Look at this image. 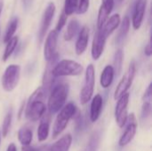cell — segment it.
<instances>
[{
  "label": "cell",
  "mask_w": 152,
  "mask_h": 151,
  "mask_svg": "<svg viewBox=\"0 0 152 151\" xmlns=\"http://www.w3.org/2000/svg\"><path fill=\"white\" fill-rule=\"evenodd\" d=\"M34 0H22V4H23V8L28 11L29 10V8L31 7L32 4H33Z\"/></svg>",
  "instance_id": "obj_35"
},
{
  "label": "cell",
  "mask_w": 152,
  "mask_h": 151,
  "mask_svg": "<svg viewBox=\"0 0 152 151\" xmlns=\"http://www.w3.org/2000/svg\"><path fill=\"white\" fill-rule=\"evenodd\" d=\"M88 41H89V28L85 26L80 29L77 40L76 42L75 51L77 55H82L86 52L88 45Z\"/></svg>",
  "instance_id": "obj_15"
},
{
  "label": "cell",
  "mask_w": 152,
  "mask_h": 151,
  "mask_svg": "<svg viewBox=\"0 0 152 151\" xmlns=\"http://www.w3.org/2000/svg\"><path fill=\"white\" fill-rule=\"evenodd\" d=\"M6 151H17V148H16V146H15V144L14 143H10L9 145H8V147H7V150Z\"/></svg>",
  "instance_id": "obj_37"
},
{
  "label": "cell",
  "mask_w": 152,
  "mask_h": 151,
  "mask_svg": "<svg viewBox=\"0 0 152 151\" xmlns=\"http://www.w3.org/2000/svg\"><path fill=\"white\" fill-rule=\"evenodd\" d=\"M1 141H2V135H1V132H0V146H1Z\"/></svg>",
  "instance_id": "obj_41"
},
{
  "label": "cell",
  "mask_w": 152,
  "mask_h": 151,
  "mask_svg": "<svg viewBox=\"0 0 152 151\" xmlns=\"http://www.w3.org/2000/svg\"><path fill=\"white\" fill-rule=\"evenodd\" d=\"M80 28V23L76 19H72L67 27L66 32L64 34V40L65 41H71L74 36L77 35V33L78 32Z\"/></svg>",
  "instance_id": "obj_21"
},
{
  "label": "cell",
  "mask_w": 152,
  "mask_h": 151,
  "mask_svg": "<svg viewBox=\"0 0 152 151\" xmlns=\"http://www.w3.org/2000/svg\"><path fill=\"white\" fill-rule=\"evenodd\" d=\"M129 98L130 93H126L124 95H122L117 102L116 108H115V120L118 127L123 128L127 121L128 117V103H129Z\"/></svg>",
  "instance_id": "obj_8"
},
{
  "label": "cell",
  "mask_w": 152,
  "mask_h": 151,
  "mask_svg": "<svg viewBox=\"0 0 152 151\" xmlns=\"http://www.w3.org/2000/svg\"><path fill=\"white\" fill-rule=\"evenodd\" d=\"M3 7H4V0H0V15H1Z\"/></svg>",
  "instance_id": "obj_40"
},
{
  "label": "cell",
  "mask_w": 152,
  "mask_h": 151,
  "mask_svg": "<svg viewBox=\"0 0 152 151\" xmlns=\"http://www.w3.org/2000/svg\"><path fill=\"white\" fill-rule=\"evenodd\" d=\"M113 1H114V4H116L117 5H120L124 2V0H113Z\"/></svg>",
  "instance_id": "obj_39"
},
{
  "label": "cell",
  "mask_w": 152,
  "mask_h": 151,
  "mask_svg": "<svg viewBox=\"0 0 152 151\" xmlns=\"http://www.w3.org/2000/svg\"><path fill=\"white\" fill-rule=\"evenodd\" d=\"M12 110H10L4 117V120H3V124H2V129H1V135L2 137L5 138L9 132H10V128L12 125Z\"/></svg>",
  "instance_id": "obj_27"
},
{
  "label": "cell",
  "mask_w": 152,
  "mask_h": 151,
  "mask_svg": "<svg viewBox=\"0 0 152 151\" xmlns=\"http://www.w3.org/2000/svg\"><path fill=\"white\" fill-rule=\"evenodd\" d=\"M120 22H121L120 15L118 13H115L110 19H108L106 20V22L104 23V25L101 28L107 35V36H109L113 31H115L119 27Z\"/></svg>",
  "instance_id": "obj_19"
},
{
  "label": "cell",
  "mask_w": 152,
  "mask_h": 151,
  "mask_svg": "<svg viewBox=\"0 0 152 151\" xmlns=\"http://www.w3.org/2000/svg\"><path fill=\"white\" fill-rule=\"evenodd\" d=\"M103 106V99L101 94H96L93 97L90 106V120L92 123L96 122L102 113Z\"/></svg>",
  "instance_id": "obj_16"
},
{
  "label": "cell",
  "mask_w": 152,
  "mask_h": 151,
  "mask_svg": "<svg viewBox=\"0 0 152 151\" xmlns=\"http://www.w3.org/2000/svg\"><path fill=\"white\" fill-rule=\"evenodd\" d=\"M114 77H115V71H114V69L111 65H107L102 74H101V77H100V84H101V86L104 89H107L109 88L113 80H114Z\"/></svg>",
  "instance_id": "obj_17"
},
{
  "label": "cell",
  "mask_w": 152,
  "mask_h": 151,
  "mask_svg": "<svg viewBox=\"0 0 152 151\" xmlns=\"http://www.w3.org/2000/svg\"><path fill=\"white\" fill-rule=\"evenodd\" d=\"M100 133L98 132H95L92 134L88 145H87V149L88 151H96L98 146H99V142H100Z\"/></svg>",
  "instance_id": "obj_30"
},
{
  "label": "cell",
  "mask_w": 152,
  "mask_h": 151,
  "mask_svg": "<svg viewBox=\"0 0 152 151\" xmlns=\"http://www.w3.org/2000/svg\"><path fill=\"white\" fill-rule=\"evenodd\" d=\"M83 66L73 60H61L57 62L52 69V75L53 77H77L83 73Z\"/></svg>",
  "instance_id": "obj_4"
},
{
  "label": "cell",
  "mask_w": 152,
  "mask_h": 151,
  "mask_svg": "<svg viewBox=\"0 0 152 151\" xmlns=\"http://www.w3.org/2000/svg\"><path fill=\"white\" fill-rule=\"evenodd\" d=\"M95 85V69L93 64H89L86 69L85 83L80 92V103L82 105L86 104L91 101Z\"/></svg>",
  "instance_id": "obj_5"
},
{
  "label": "cell",
  "mask_w": 152,
  "mask_h": 151,
  "mask_svg": "<svg viewBox=\"0 0 152 151\" xmlns=\"http://www.w3.org/2000/svg\"><path fill=\"white\" fill-rule=\"evenodd\" d=\"M18 24H19V20L17 17H13L10 20L8 25H7V28H6V30H5V33H4V43H7L12 37H13L14 36V33L16 32V29L18 28Z\"/></svg>",
  "instance_id": "obj_23"
},
{
  "label": "cell",
  "mask_w": 152,
  "mask_h": 151,
  "mask_svg": "<svg viewBox=\"0 0 152 151\" xmlns=\"http://www.w3.org/2000/svg\"><path fill=\"white\" fill-rule=\"evenodd\" d=\"M55 10H56V7H55L54 4L53 2H50L44 11V13L42 15L41 23H40L39 31H38L39 43H42L45 36V34H46V32H47L50 25H51V22L53 20V18L54 16Z\"/></svg>",
  "instance_id": "obj_10"
},
{
  "label": "cell",
  "mask_w": 152,
  "mask_h": 151,
  "mask_svg": "<svg viewBox=\"0 0 152 151\" xmlns=\"http://www.w3.org/2000/svg\"><path fill=\"white\" fill-rule=\"evenodd\" d=\"M90 4V0H79L77 7V14H84L87 12Z\"/></svg>",
  "instance_id": "obj_31"
},
{
  "label": "cell",
  "mask_w": 152,
  "mask_h": 151,
  "mask_svg": "<svg viewBox=\"0 0 152 151\" xmlns=\"http://www.w3.org/2000/svg\"><path fill=\"white\" fill-rule=\"evenodd\" d=\"M137 125L138 123H137L135 115L134 113H131L130 115H128L127 121L126 124V130L118 141V145L120 147H126L127 144H129L133 141L137 131Z\"/></svg>",
  "instance_id": "obj_9"
},
{
  "label": "cell",
  "mask_w": 152,
  "mask_h": 151,
  "mask_svg": "<svg viewBox=\"0 0 152 151\" xmlns=\"http://www.w3.org/2000/svg\"><path fill=\"white\" fill-rule=\"evenodd\" d=\"M69 87L66 83L58 82L50 91L47 108L50 115L58 113L64 106L68 99Z\"/></svg>",
  "instance_id": "obj_2"
},
{
  "label": "cell",
  "mask_w": 152,
  "mask_h": 151,
  "mask_svg": "<svg viewBox=\"0 0 152 151\" xmlns=\"http://www.w3.org/2000/svg\"><path fill=\"white\" fill-rule=\"evenodd\" d=\"M72 144V136L68 133L54 142L48 151H69Z\"/></svg>",
  "instance_id": "obj_18"
},
{
  "label": "cell",
  "mask_w": 152,
  "mask_h": 151,
  "mask_svg": "<svg viewBox=\"0 0 152 151\" xmlns=\"http://www.w3.org/2000/svg\"><path fill=\"white\" fill-rule=\"evenodd\" d=\"M18 140L22 146H29L32 139H33V133L29 128L22 127L18 131Z\"/></svg>",
  "instance_id": "obj_22"
},
{
  "label": "cell",
  "mask_w": 152,
  "mask_h": 151,
  "mask_svg": "<svg viewBox=\"0 0 152 151\" xmlns=\"http://www.w3.org/2000/svg\"><path fill=\"white\" fill-rule=\"evenodd\" d=\"M152 99V84L151 83L148 86V88L146 89L143 97H142V101H151Z\"/></svg>",
  "instance_id": "obj_33"
},
{
  "label": "cell",
  "mask_w": 152,
  "mask_h": 151,
  "mask_svg": "<svg viewBox=\"0 0 152 151\" xmlns=\"http://www.w3.org/2000/svg\"><path fill=\"white\" fill-rule=\"evenodd\" d=\"M18 43H19V37L18 36H13L12 37L7 43H6V46H5V49H4V54H3V61H6L11 56L12 54L13 53V52L15 51V48L17 47L18 45Z\"/></svg>",
  "instance_id": "obj_24"
},
{
  "label": "cell",
  "mask_w": 152,
  "mask_h": 151,
  "mask_svg": "<svg viewBox=\"0 0 152 151\" xmlns=\"http://www.w3.org/2000/svg\"><path fill=\"white\" fill-rule=\"evenodd\" d=\"M144 53H145V55H146V56H148V57L151 56L152 47H151V40L149 41V43L147 44V45H146V46H145V48H144Z\"/></svg>",
  "instance_id": "obj_34"
},
{
  "label": "cell",
  "mask_w": 152,
  "mask_h": 151,
  "mask_svg": "<svg viewBox=\"0 0 152 151\" xmlns=\"http://www.w3.org/2000/svg\"><path fill=\"white\" fill-rule=\"evenodd\" d=\"M46 96V91L42 87L37 88L29 96L26 108L25 117L31 122H36L44 117L46 111V106L44 102V99Z\"/></svg>",
  "instance_id": "obj_1"
},
{
  "label": "cell",
  "mask_w": 152,
  "mask_h": 151,
  "mask_svg": "<svg viewBox=\"0 0 152 151\" xmlns=\"http://www.w3.org/2000/svg\"><path fill=\"white\" fill-rule=\"evenodd\" d=\"M147 7V0H136L132 17V25L134 29L137 30L141 28Z\"/></svg>",
  "instance_id": "obj_13"
},
{
  "label": "cell",
  "mask_w": 152,
  "mask_h": 151,
  "mask_svg": "<svg viewBox=\"0 0 152 151\" xmlns=\"http://www.w3.org/2000/svg\"><path fill=\"white\" fill-rule=\"evenodd\" d=\"M24 106H25V102L23 101V102L21 103V106H20V112H19V119L20 118V117H21V115H22V111L24 110Z\"/></svg>",
  "instance_id": "obj_38"
},
{
  "label": "cell",
  "mask_w": 152,
  "mask_h": 151,
  "mask_svg": "<svg viewBox=\"0 0 152 151\" xmlns=\"http://www.w3.org/2000/svg\"><path fill=\"white\" fill-rule=\"evenodd\" d=\"M130 19L128 16H125L123 20L120 22L119 24V30L118 33L116 36V43L118 44H120L124 42V40L126 39L128 32H129V28H130Z\"/></svg>",
  "instance_id": "obj_20"
},
{
  "label": "cell",
  "mask_w": 152,
  "mask_h": 151,
  "mask_svg": "<svg viewBox=\"0 0 152 151\" xmlns=\"http://www.w3.org/2000/svg\"><path fill=\"white\" fill-rule=\"evenodd\" d=\"M107 38H108L107 35L102 31V28L97 29L96 33L94 34V39H93L92 50H91L92 58L94 61L99 60L100 57L102 56V54L104 51V48H105Z\"/></svg>",
  "instance_id": "obj_11"
},
{
  "label": "cell",
  "mask_w": 152,
  "mask_h": 151,
  "mask_svg": "<svg viewBox=\"0 0 152 151\" xmlns=\"http://www.w3.org/2000/svg\"><path fill=\"white\" fill-rule=\"evenodd\" d=\"M20 77V67L16 64L9 65L2 76V87L5 92H12L18 85Z\"/></svg>",
  "instance_id": "obj_6"
},
{
  "label": "cell",
  "mask_w": 152,
  "mask_h": 151,
  "mask_svg": "<svg viewBox=\"0 0 152 151\" xmlns=\"http://www.w3.org/2000/svg\"><path fill=\"white\" fill-rule=\"evenodd\" d=\"M78 0H65L64 1V10L63 12L67 15L69 16L73 14L77 7Z\"/></svg>",
  "instance_id": "obj_28"
},
{
  "label": "cell",
  "mask_w": 152,
  "mask_h": 151,
  "mask_svg": "<svg viewBox=\"0 0 152 151\" xmlns=\"http://www.w3.org/2000/svg\"><path fill=\"white\" fill-rule=\"evenodd\" d=\"M114 5L115 4L113 0H102V4L100 6L97 16V29L101 28L109 19Z\"/></svg>",
  "instance_id": "obj_14"
},
{
  "label": "cell",
  "mask_w": 152,
  "mask_h": 151,
  "mask_svg": "<svg viewBox=\"0 0 152 151\" xmlns=\"http://www.w3.org/2000/svg\"><path fill=\"white\" fill-rule=\"evenodd\" d=\"M77 111V106L73 102L65 105L58 113L53 127V138H57L67 127L69 120L74 117Z\"/></svg>",
  "instance_id": "obj_3"
},
{
  "label": "cell",
  "mask_w": 152,
  "mask_h": 151,
  "mask_svg": "<svg viewBox=\"0 0 152 151\" xmlns=\"http://www.w3.org/2000/svg\"><path fill=\"white\" fill-rule=\"evenodd\" d=\"M135 74H136V65H135L134 61H132L128 67L127 71L122 77V79L120 80V82L118 83V85L115 90L114 99L116 101L118 100L122 95H124L125 93H127V91L129 90V88L131 87V85L134 82Z\"/></svg>",
  "instance_id": "obj_7"
},
{
  "label": "cell",
  "mask_w": 152,
  "mask_h": 151,
  "mask_svg": "<svg viewBox=\"0 0 152 151\" xmlns=\"http://www.w3.org/2000/svg\"><path fill=\"white\" fill-rule=\"evenodd\" d=\"M59 32L55 29L49 32L47 35L45 46H44V58L46 61H49L56 53L57 49V42H58Z\"/></svg>",
  "instance_id": "obj_12"
},
{
  "label": "cell",
  "mask_w": 152,
  "mask_h": 151,
  "mask_svg": "<svg viewBox=\"0 0 152 151\" xmlns=\"http://www.w3.org/2000/svg\"><path fill=\"white\" fill-rule=\"evenodd\" d=\"M0 33H1V32H0Z\"/></svg>",
  "instance_id": "obj_42"
},
{
  "label": "cell",
  "mask_w": 152,
  "mask_h": 151,
  "mask_svg": "<svg viewBox=\"0 0 152 151\" xmlns=\"http://www.w3.org/2000/svg\"><path fill=\"white\" fill-rule=\"evenodd\" d=\"M151 101H143L142 111H141V120L142 122H146L151 118Z\"/></svg>",
  "instance_id": "obj_29"
},
{
  "label": "cell",
  "mask_w": 152,
  "mask_h": 151,
  "mask_svg": "<svg viewBox=\"0 0 152 151\" xmlns=\"http://www.w3.org/2000/svg\"><path fill=\"white\" fill-rule=\"evenodd\" d=\"M67 18H68V16L64 12H61V14L59 17L58 22L56 24V28H55V30L57 32H60L63 28V27L65 26V24L67 22Z\"/></svg>",
  "instance_id": "obj_32"
},
{
  "label": "cell",
  "mask_w": 152,
  "mask_h": 151,
  "mask_svg": "<svg viewBox=\"0 0 152 151\" xmlns=\"http://www.w3.org/2000/svg\"><path fill=\"white\" fill-rule=\"evenodd\" d=\"M21 151H37V150H36L35 148L29 145V146H22Z\"/></svg>",
  "instance_id": "obj_36"
},
{
  "label": "cell",
  "mask_w": 152,
  "mask_h": 151,
  "mask_svg": "<svg viewBox=\"0 0 152 151\" xmlns=\"http://www.w3.org/2000/svg\"><path fill=\"white\" fill-rule=\"evenodd\" d=\"M123 61H124V53L122 49H118L115 53L114 55V60H113V63L114 66V71H115V75L118 76L122 70V65H123Z\"/></svg>",
  "instance_id": "obj_26"
},
{
  "label": "cell",
  "mask_w": 152,
  "mask_h": 151,
  "mask_svg": "<svg viewBox=\"0 0 152 151\" xmlns=\"http://www.w3.org/2000/svg\"><path fill=\"white\" fill-rule=\"evenodd\" d=\"M49 133H50V123L48 120H43L37 128V140L40 142H45L48 136H49Z\"/></svg>",
  "instance_id": "obj_25"
}]
</instances>
